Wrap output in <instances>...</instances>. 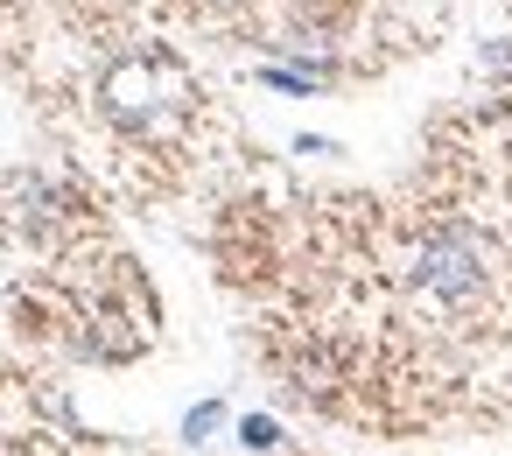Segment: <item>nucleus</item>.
Instances as JSON below:
<instances>
[{"label": "nucleus", "mask_w": 512, "mask_h": 456, "mask_svg": "<svg viewBox=\"0 0 512 456\" xmlns=\"http://www.w3.org/2000/svg\"><path fill=\"white\" fill-rule=\"evenodd\" d=\"M246 449H274V421H246Z\"/></svg>", "instance_id": "2"}, {"label": "nucleus", "mask_w": 512, "mask_h": 456, "mask_svg": "<svg viewBox=\"0 0 512 456\" xmlns=\"http://www.w3.org/2000/svg\"><path fill=\"white\" fill-rule=\"evenodd\" d=\"M414 288L435 295L442 309L477 302V295H484V253H477V239H463V232L421 239V253H414Z\"/></svg>", "instance_id": "1"}]
</instances>
